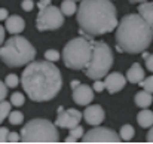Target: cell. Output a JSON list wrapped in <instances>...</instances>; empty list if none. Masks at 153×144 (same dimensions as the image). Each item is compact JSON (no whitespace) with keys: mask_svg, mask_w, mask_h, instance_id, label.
<instances>
[{"mask_svg":"<svg viewBox=\"0 0 153 144\" xmlns=\"http://www.w3.org/2000/svg\"><path fill=\"white\" fill-rule=\"evenodd\" d=\"M21 85L31 101L45 102L58 95L62 86L59 68L52 61H31L21 74Z\"/></svg>","mask_w":153,"mask_h":144,"instance_id":"1","label":"cell"},{"mask_svg":"<svg viewBox=\"0 0 153 144\" xmlns=\"http://www.w3.org/2000/svg\"><path fill=\"white\" fill-rule=\"evenodd\" d=\"M80 34L101 36L117 28V13L111 0H82L77 9Z\"/></svg>","mask_w":153,"mask_h":144,"instance_id":"2","label":"cell"},{"mask_svg":"<svg viewBox=\"0 0 153 144\" xmlns=\"http://www.w3.org/2000/svg\"><path fill=\"white\" fill-rule=\"evenodd\" d=\"M153 40L152 27L140 13L125 15L116 28V43L119 52L143 53Z\"/></svg>","mask_w":153,"mask_h":144,"instance_id":"3","label":"cell"},{"mask_svg":"<svg viewBox=\"0 0 153 144\" xmlns=\"http://www.w3.org/2000/svg\"><path fill=\"white\" fill-rule=\"evenodd\" d=\"M92 36L82 34L80 37L71 39L62 49V61L71 70H85L89 64L94 52Z\"/></svg>","mask_w":153,"mask_h":144,"instance_id":"4","label":"cell"},{"mask_svg":"<svg viewBox=\"0 0 153 144\" xmlns=\"http://www.w3.org/2000/svg\"><path fill=\"white\" fill-rule=\"evenodd\" d=\"M34 56L36 49L33 48V45L27 39L16 34L3 43L0 49V58L7 67H21L30 64Z\"/></svg>","mask_w":153,"mask_h":144,"instance_id":"5","label":"cell"},{"mask_svg":"<svg viewBox=\"0 0 153 144\" xmlns=\"http://www.w3.org/2000/svg\"><path fill=\"white\" fill-rule=\"evenodd\" d=\"M56 125L48 119H33L21 129V143H58Z\"/></svg>","mask_w":153,"mask_h":144,"instance_id":"6","label":"cell"},{"mask_svg":"<svg viewBox=\"0 0 153 144\" xmlns=\"http://www.w3.org/2000/svg\"><path fill=\"white\" fill-rule=\"evenodd\" d=\"M111 65H113V53H111L110 46L105 42H95L92 58L85 68L86 77L92 80L102 79L108 74Z\"/></svg>","mask_w":153,"mask_h":144,"instance_id":"7","label":"cell"},{"mask_svg":"<svg viewBox=\"0 0 153 144\" xmlns=\"http://www.w3.org/2000/svg\"><path fill=\"white\" fill-rule=\"evenodd\" d=\"M64 13L61 7L49 4L45 9L39 10L37 19H36V27L39 31H48V30H56L64 24Z\"/></svg>","mask_w":153,"mask_h":144,"instance_id":"8","label":"cell"},{"mask_svg":"<svg viewBox=\"0 0 153 144\" xmlns=\"http://www.w3.org/2000/svg\"><path fill=\"white\" fill-rule=\"evenodd\" d=\"M120 141H122L120 135L102 126H95L94 129L88 131L82 138V143H120Z\"/></svg>","mask_w":153,"mask_h":144,"instance_id":"9","label":"cell"},{"mask_svg":"<svg viewBox=\"0 0 153 144\" xmlns=\"http://www.w3.org/2000/svg\"><path fill=\"white\" fill-rule=\"evenodd\" d=\"M83 117V113H80L79 110L76 108H68V110H64L62 107H58V116L55 119V125L59 126V128H74L79 125L80 119Z\"/></svg>","mask_w":153,"mask_h":144,"instance_id":"10","label":"cell"},{"mask_svg":"<svg viewBox=\"0 0 153 144\" xmlns=\"http://www.w3.org/2000/svg\"><path fill=\"white\" fill-rule=\"evenodd\" d=\"M126 77H123V74L120 73H108L104 77V85L105 89L108 91V94H116L119 91L123 89V86L126 85Z\"/></svg>","mask_w":153,"mask_h":144,"instance_id":"11","label":"cell"},{"mask_svg":"<svg viewBox=\"0 0 153 144\" xmlns=\"http://www.w3.org/2000/svg\"><path fill=\"white\" fill-rule=\"evenodd\" d=\"M104 110L100 104H94V105H88L83 111V119L86 123L92 125V126H98L104 120Z\"/></svg>","mask_w":153,"mask_h":144,"instance_id":"12","label":"cell"},{"mask_svg":"<svg viewBox=\"0 0 153 144\" xmlns=\"http://www.w3.org/2000/svg\"><path fill=\"white\" fill-rule=\"evenodd\" d=\"M73 99L79 105H88L94 99V89L88 85H79L73 89Z\"/></svg>","mask_w":153,"mask_h":144,"instance_id":"13","label":"cell"},{"mask_svg":"<svg viewBox=\"0 0 153 144\" xmlns=\"http://www.w3.org/2000/svg\"><path fill=\"white\" fill-rule=\"evenodd\" d=\"M6 30L10 34H19L21 31H24L25 28V21L19 16V15H12L6 19Z\"/></svg>","mask_w":153,"mask_h":144,"instance_id":"14","label":"cell"},{"mask_svg":"<svg viewBox=\"0 0 153 144\" xmlns=\"http://www.w3.org/2000/svg\"><path fill=\"white\" fill-rule=\"evenodd\" d=\"M126 79H128V82H129V83H134V85L141 83V82L146 79V74H144L143 67H141L138 62L132 64V65L129 67L128 73H126Z\"/></svg>","mask_w":153,"mask_h":144,"instance_id":"15","label":"cell"},{"mask_svg":"<svg viewBox=\"0 0 153 144\" xmlns=\"http://www.w3.org/2000/svg\"><path fill=\"white\" fill-rule=\"evenodd\" d=\"M137 12L146 19V22L152 27L153 30V1H143V3H140Z\"/></svg>","mask_w":153,"mask_h":144,"instance_id":"16","label":"cell"},{"mask_svg":"<svg viewBox=\"0 0 153 144\" xmlns=\"http://www.w3.org/2000/svg\"><path fill=\"white\" fill-rule=\"evenodd\" d=\"M137 122L141 128H150L153 126V111L143 108L138 114H137Z\"/></svg>","mask_w":153,"mask_h":144,"instance_id":"17","label":"cell"},{"mask_svg":"<svg viewBox=\"0 0 153 144\" xmlns=\"http://www.w3.org/2000/svg\"><path fill=\"white\" fill-rule=\"evenodd\" d=\"M153 102V96H152V92L149 91H140L135 94V104L141 108H147L150 104Z\"/></svg>","mask_w":153,"mask_h":144,"instance_id":"18","label":"cell"},{"mask_svg":"<svg viewBox=\"0 0 153 144\" xmlns=\"http://www.w3.org/2000/svg\"><path fill=\"white\" fill-rule=\"evenodd\" d=\"M77 9L79 7H76L74 0H62V3H61V10L65 16H71V15L77 13Z\"/></svg>","mask_w":153,"mask_h":144,"instance_id":"19","label":"cell"},{"mask_svg":"<svg viewBox=\"0 0 153 144\" xmlns=\"http://www.w3.org/2000/svg\"><path fill=\"white\" fill-rule=\"evenodd\" d=\"M120 138L123 140V141H129V140H132V137H134V128L131 126V125H123L122 128H120Z\"/></svg>","mask_w":153,"mask_h":144,"instance_id":"20","label":"cell"},{"mask_svg":"<svg viewBox=\"0 0 153 144\" xmlns=\"http://www.w3.org/2000/svg\"><path fill=\"white\" fill-rule=\"evenodd\" d=\"M10 107H12V102H7V101H4V99L1 101V104H0V120H1V122L9 117V114H10Z\"/></svg>","mask_w":153,"mask_h":144,"instance_id":"21","label":"cell"},{"mask_svg":"<svg viewBox=\"0 0 153 144\" xmlns=\"http://www.w3.org/2000/svg\"><path fill=\"white\" fill-rule=\"evenodd\" d=\"M7 120H9L12 125H21V123L24 122V114H22L21 111H18V110L10 111V114H9Z\"/></svg>","mask_w":153,"mask_h":144,"instance_id":"22","label":"cell"},{"mask_svg":"<svg viewBox=\"0 0 153 144\" xmlns=\"http://www.w3.org/2000/svg\"><path fill=\"white\" fill-rule=\"evenodd\" d=\"M10 102L15 107H21L25 102V96H24V94H21V92H13L10 95Z\"/></svg>","mask_w":153,"mask_h":144,"instance_id":"23","label":"cell"},{"mask_svg":"<svg viewBox=\"0 0 153 144\" xmlns=\"http://www.w3.org/2000/svg\"><path fill=\"white\" fill-rule=\"evenodd\" d=\"M59 58H61V53L58 50H55V49H49V50L45 52V59H48V61L56 62Z\"/></svg>","mask_w":153,"mask_h":144,"instance_id":"24","label":"cell"},{"mask_svg":"<svg viewBox=\"0 0 153 144\" xmlns=\"http://www.w3.org/2000/svg\"><path fill=\"white\" fill-rule=\"evenodd\" d=\"M4 82H6V85L9 88H16V85L21 82V79H18L16 74H7L6 79H4Z\"/></svg>","mask_w":153,"mask_h":144,"instance_id":"25","label":"cell"},{"mask_svg":"<svg viewBox=\"0 0 153 144\" xmlns=\"http://www.w3.org/2000/svg\"><path fill=\"white\" fill-rule=\"evenodd\" d=\"M140 86H143L146 91H149V92H152L153 94V76H149V77H146L141 83H138Z\"/></svg>","mask_w":153,"mask_h":144,"instance_id":"26","label":"cell"},{"mask_svg":"<svg viewBox=\"0 0 153 144\" xmlns=\"http://www.w3.org/2000/svg\"><path fill=\"white\" fill-rule=\"evenodd\" d=\"M70 135H73V137H76V138L79 140V138H83L85 131H83V128H82L80 125H77V126H74V128L70 129Z\"/></svg>","mask_w":153,"mask_h":144,"instance_id":"27","label":"cell"},{"mask_svg":"<svg viewBox=\"0 0 153 144\" xmlns=\"http://www.w3.org/2000/svg\"><path fill=\"white\" fill-rule=\"evenodd\" d=\"M9 134H10V131L7 129V128H0V143L1 144H6L9 143Z\"/></svg>","mask_w":153,"mask_h":144,"instance_id":"28","label":"cell"},{"mask_svg":"<svg viewBox=\"0 0 153 144\" xmlns=\"http://www.w3.org/2000/svg\"><path fill=\"white\" fill-rule=\"evenodd\" d=\"M21 7H22L25 12H30V10L34 7V3H33V0H22V3H21Z\"/></svg>","mask_w":153,"mask_h":144,"instance_id":"29","label":"cell"},{"mask_svg":"<svg viewBox=\"0 0 153 144\" xmlns=\"http://www.w3.org/2000/svg\"><path fill=\"white\" fill-rule=\"evenodd\" d=\"M102 89H105V85H104V80H101V79H98V80H95V82H94V91H97V92H101Z\"/></svg>","mask_w":153,"mask_h":144,"instance_id":"30","label":"cell"},{"mask_svg":"<svg viewBox=\"0 0 153 144\" xmlns=\"http://www.w3.org/2000/svg\"><path fill=\"white\" fill-rule=\"evenodd\" d=\"M7 85H6V82H0V98H1V101L4 99V96L7 95Z\"/></svg>","mask_w":153,"mask_h":144,"instance_id":"31","label":"cell"},{"mask_svg":"<svg viewBox=\"0 0 153 144\" xmlns=\"http://www.w3.org/2000/svg\"><path fill=\"white\" fill-rule=\"evenodd\" d=\"M19 141H21V134H16V132L9 134V143H19Z\"/></svg>","mask_w":153,"mask_h":144,"instance_id":"32","label":"cell"},{"mask_svg":"<svg viewBox=\"0 0 153 144\" xmlns=\"http://www.w3.org/2000/svg\"><path fill=\"white\" fill-rule=\"evenodd\" d=\"M146 59V67H147V70L149 71H153V53L150 55H147V58H144Z\"/></svg>","mask_w":153,"mask_h":144,"instance_id":"33","label":"cell"},{"mask_svg":"<svg viewBox=\"0 0 153 144\" xmlns=\"http://www.w3.org/2000/svg\"><path fill=\"white\" fill-rule=\"evenodd\" d=\"M9 18V13H7V9H4V7H1L0 9V19L1 21H4V19H7Z\"/></svg>","mask_w":153,"mask_h":144,"instance_id":"34","label":"cell"},{"mask_svg":"<svg viewBox=\"0 0 153 144\" xmlns=\"http://www.w3.org/2000/svg\"><path fill=\"white\" fill-rule=\"evenodd\" d=\"M49 4H51V0H40L37 6H39V10H40V9H45V7H48Z\"/></svg>","mask_w":153,"mask_h":144,"instance_id":"35","label":"cell"},{"mask_svg":"<svg viewBox=\"0 0 153 144\" xmlns=\"http://www.w3.org/2000/svg\"><path fill=\"white\" fill-rule=\"evenodd\" d=\"M147 143H153V126L150 128V131L147 132Z\"/></svg>","mask_w":153,"mask_h":144,"instance_id":"36","label":"cell"},{"mask_svg":"<svg viewBox=\"0 0 153 144\" xmlns=\"http://www.w3.org/2000/svg\"><path fill=\"white\" fill-rule=\"evenodd\" d=\"M0 42H1V45H3V42H4V27H3V25L0 27Z\"/></svg>","mask_w":153,"mask_h":144,"instance_id":"37","label":"cell"},{"mask_svg":"<svg viewBox=\"0 0 153 144\" xmlns=\"http://www.w3.org/2000/svg\"><path fill=\"white\" fill-rule=\"evenodd\" d=\"M79 85H82L79 80H71V83H70V86H71V89H76Z\"/></svg>","mask_w":153,"mask_h":144,"instance_id":"38","label":"cell"},{"mask_svg":"<svg viewBox=\"0 0 153 144\" xmlns=\"http://www.w3.org/2000/svg\"><path fill=\"white\" fill-rule=\"evenodd\" d=\"M76 141H77V138L73 137V135H68V137L65 138V143H76Z\"/></svg>","mask_w":153,"mask_h":144,"instance_id":"39","label":"cell"},{"mask_svg":"<svg viewBox=\"0 0 153 144\" xmlns=\"http://www.w3.org/2000/svg\"><path fill=\"white\" fill-rule=\"evenodd\" d=\"M131 3H143V1H147V0H129Z\"/></svg>","mask_w":153,"mask_h":144,"instance_id":"40","label":"cell"}]
</instances>
